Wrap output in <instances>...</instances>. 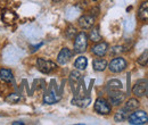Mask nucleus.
Returning <instances> with one entry per match:
<instances>
[{
    "mask_svg": "<svg viewBox=\"0 0 148 125\" xmlns=\"http://www.w3.org/2000/svg\"><path fill=\"white\" fill-rule=\"evenodd\" d=\"M88 47V36L84 32H80L74 39V50L77 54H82Z\"/></svg>",
    "mask_w": 148,
    "mask_h": 125,
    "instance_id": "1",
    "label": "nucleus"
},
{
    "mask_svg": "<svg viewBox=\"0 0 148 125\" xmlns=\"http://www.w3.org/2000/svg\"><path fill=\"white\" fill-rule=\"evenodd\" d=\"M129 123L132 125H143L148 123V115L144 110L134 111L128 117Z\"/></svg>",
    "mask_w": 148,
    "mask_h": 125,
    "instance_id": "2",
    "label": "nucleus"
},
{
    "mask_svg": "<svg viewBox=\"0 0 148 125\" xmlns=\"http://www.w3.org/2000/svg\"><path fill=\"white\" fill-rule=\"evenodd\" d=\"M37 67L41 73L49 74V73H51L57 68V65L51 60H47V59H43V58H38Z\"/></svg>",
    "mask_w": 148,
    "mask_h": 125,
    "instance_id": "3",
    "label": "nucleus"
},
{
    "mask_svg": "<svg viewBox=\"0 0 148 125\" xmlns=\"http://www.w3.org/2000/svg\"><path fill=\"white\" fill-rule=\"evenodd\" d=\"M111 105L105 100L104 98H98L95 102V111H97L100 115H108L111 113Z\"/></svg>",
    "mask_w": 148,
    "mask_h": 125,
    "instance_id": "4",
    "label": "nucleus"
},
{
    "mask_svg": "<svg viewBox=\"0 0 148 125\" xmlns=\"http://www.w3.org/2000/svg\"><path fill=\"white\" fill-rule=\"evenodd\" d=\"M125 67H127V61L121 57L114 58L110 63V65H108L110 71L113 72V73H120V72L123 71Z\"/></svg>",
    "mask_w": 148,
    "mask_h": 125,
    "instance_id": "5",
    "label": "nucleus"
},
{
    "mask_svg": "<svg viewBox=\"0 0 148 125\" xmlns=\"http://www.w3.org/2000/svg\"><path fill=\"white\" fill-rule=\"evenodd\" d=\"M148 92V81L146 80H140L138 81L134 87H133V93L137 97H143L145 94H147Z\"/></svg>",
    "mask_w": 148,
    "mask_h": 125,
    "instance_id": "6",
    "label": "nucleus"
},
{
    "mask_svg": "<svg viewBox=\"0 0 148 125\" xmlns=\"http://www.w3.org/2000/svg\"><path fill=\"white\" fill-rule=\"evenodd\" d=\"M95 19H96V17L92 16V15H90V14L83 15V16H81V17L79 18V25L83 30L91 29L93 26V24H95Z\"/></svg>",
    "mask_w": 148,
    "mask_h": 125,
    "instance_id": "7",
    "label": "nucleus"
},
{
    "mask_svg": "<svg viewBox=\"0 0 148 125\" xmlns=\"http://www.w3.org/2000/svg\"><path fill=\"white\" fill-rule=\"evenodd\" d=\"M1 19L5 24L7 25H13L16 19H17V14L13 10H9V9H6L2 12V15H1Z\"/></svg>",
    "mask_w": 148,
    "mask_h": 125,
    "instance_id": "8",
    "label": "nucleus"
},
{
    "mask_svg": "<svg viewBox=\"0 0 148 125\" xmlns=\"http://www.w3.org/2000/svg\"><path fill=\"white\" fill-rule=\"evenodd\" d=\"M72 51L69 49V48H63L59 54H58V57H57V61L59 65H65L70 61V59L72 58Z\"/></svg>",
    "mask_w": 148,
    "mask_h": 125,
    "instance_id": "9",
    "label": "nucleus"
},
{
    "mask_svg": "<svg viewBox=\"0 0 148 125\" xmlns=\"http://www.w3.org/2000/svg\"><path fill=\"white\" fill-rule=\"evenodd\" d=\"M123 100H124V94L122 92H120V90L110 91V101L112 105L119 106L120 104H122Z\"/></svg>",
    "mask_w": 148,
    "mask_h": 125,
    "instance_id": "10",
    "label": "nucleus"
},
{
    "mask_svg": "<svg viewBox=\"0 0 148 125\" xmlns=\"http://www.w3.org/2000/svg\"><path fill=\"white\" fill-rule=\"evenodd\" d=\"M107 49H108V44L106 42H98L96 46L92 47V54H95L98 57H103L104 55L107 53Z\"/></svg>",
    "mask_w": 148,
    "mask_h": 125,
    "instance_id": "11",
    "label": "nucleus"
},
{
    "mask_svg": "<svg viewBox=\"0 0 148 125\" xmlns=\"http://www.w3.org/2000/svg\"><path fill=\"white\" fill-rule=\"evenodd\" d=\"M138 17L143 22H148V1L141 2L139 9H138Z\"/></svg>",
    "mask_w": 148,
    "mask_h": 125,
    "instance_id": "12",
    "label": "nucleus"
},
{
    "mask_svg": "<svg viewBox=\"0 0 148 125\" xmlns=\"http://www.w3.org/2000/svg\"><path fill=\"white\" fill-rule=\"evenodd\" d=\"M59 99H60V97L57 96V93H56L54 90H50V91H49L48 93H46L45 97H43V101H45V104H48V105H53V104H55V102H57Z\"/></svg>",
    "mask_w": 148,
    "mask_h": 125,
    "instance_id": "13",
    "label": "nucleus"
},
{
    "mask_svg": "<svg viewBox=\"0 0 148 125\" xmlns=\"http://www.w3.org/2000/svg\"><path fill=\"white\" fill-rule=\"evenodd\" d=\"M138 107H139V101H138V99L131 98V99H129V100L125 102V106H124L123 109H124L127 113H130V111H134Z\"/></svg>",
    "mask_w": 148,
    "mask_h": 125,
    "instance_id": "14",
    "label": "nucleus"
},
{
    "mask_svg": "<svg viewBox=\"0 0 148 125\" xmlns=\"http://www.w3.org/2000/svg\"><path fill=\"white\" fill-rule=\"evenodd\" d=\"M92 66H93V70L97 72H103L106 70L107 67V61L105 59H100V58H97L95 59L92 63Z\"/></svg>",
    "mask_w": 148,
    "mask_h": 125,
    "instance_id": "15",
    "label": "nucleus"
},
{
    "mask_svg": "<svg viewBox=\"0 0 148 125\" xmlns=\"http://www.w3.org/2000/svg\"><path fill=\"white\" fill-rule=\"evenodd\" d=\"M87 65H88V59H87L84 56H80V57H77L76 60L74 61V66H75V68L79 70V71H83V70H86Z\"/></svg>",
    "mask_w": 148,
    "mask_h": 125,
    "instance_id": "16",
    "label": "nucleus"
},
{
    "mask_svg": "<svg viewBox=\"0 0 148 125\" xmlns=\"http://www.w3.org/2000/svg\"><path fill=\"white\" fill-rule=\"evenodd\" d=\"M0 79L6 82V83H10L13 80H14V76H13V73L10 70H6V68H1L0 70Z\"/></svg>",
    "mask_w": 148,
    "mask_h": 125,
    "instance_id": "17",
    "label": "nucleus"
},
{
    "mask_svg": "<svg viewBox=\"0 0 148 125\" xmlns=\"http://www.w3.org/2000/svg\"><path fill=\"white\" fill-rule=\"evenodd\" d=\"M122 89V83L119 80H111L107 83V90L108 91H116Z\"/></svg>",
    "mask_w": 148,
    "mask_h": 125,
    "instance_id": "18",
    "label": "nucleus"
},
{
    "mask_svg": "<svg viewBox=\"0 0 148 125\" xmlns=\"http://www.w3.org/2000/svg\"><path fill=\"white\" fill-rule=\"evenodd\" d=\"M89 39H90L92 42H99V41L101 40V36H100V33H99L98 27H95V29H92V30L90 31V33H89Z\"/></svg>",
    "mask_w": 148,
    "mask_h": 125,
    "instance_id": "19",
    "label": "nucleus"
},
{
    "mask_svg": "<svg viewBox=\"0 0 148 125\" xmlns=\"http://www.w3.org/2000/svg\"><path fill=\"white\" fill-rule=\"evenodd\" d=\"M91 99L90 98H83V99H73L72 100V104L75 106H79V107H87L89 104H90Z\"/></svg>",
    "mask_w": 148,
    "mask_h": 125,
    "instance_id": "20",
    "label": "nucleus"
},
{
    "mask_svg": "<svg viewBox=\"0 0 148 125\" xmlns=\"http://www.w3.org/2000/svg\"><path fill=\"white\" fill-rule=\"evenodd\" d=\"M127 118H128V115H127V111H125L124 109L117 111L116 115L114 116V120H115V122H117V123H121V122L125 121Z\"/></svg>",
    "mask_w": 148,
    "mask_h": 125,
    "instance_id": "21",
    "label": "nucleus"
},
{
    "mask_svg": "<svg viewBox=\"0 0 148 125\" xmlns=\"http://www.w3.org/2000/svg\"><path fill=\"white\" fill-rule=\"evenodd\" d=\"M21 96H18L17 93H12V94H9L8 97H6V101L7 102H9V104H17L21 101Z\"/></svg>",
    "mask_w": 148,
    "mask_h": 125,
    "instance_id": "22",
    "label": "nucleus"
},
{
    "mask_svg": "<svg viewBox=\"0 0 148 125\" xmlns=\"http://www.w3.org/2000/svg\"><path fill=\"white\" fill-rule=\"evenodd\" d=\"M138 64L140 66H148V49L138 58Z\"/></svg>",
    "mask_w": 148,
    "mask_h": 125,
    "instance_id": "23",
    "label": "nucleus"
},
{
    "mask_svg": "<svg viewBox=\"0 0 148 125\" xmlns=\"http://www.w3.org/2000/svg\"><path fill=\"white\" fill-rule=\"evenodd\" d=\"M66 36L69 38V39H73L74 36H76V30H75V27L74 26H69L67 29H66Z\"/></svg>",
    "mask_w": 148,
    "mask_h": 125,
    "instance_id": "24",
    "label": "nucleus"
},
{
    "mask_svg": "<svg viewBox=\"0 0 148 125\" xmlns=\"http://www.w3.org/2000/svg\"><path fill=\"white\" fill-rule=\"evenodd\" d=\"M80 77H81V75H80V73L76 71H74L71 73V80H74V81H77V80H80Z\"/></svg>",
    "mask_w": 148,
    "mask_h": 125,
    "instance_id": "25",
    "label": "nucleus"
},
{
    "mask_svg": "<svg viewBox=\"0 0 148 125\" xmlns=\"http://www.w3.org/2000/svg\"><path fill=\"white\" fill-rule=\"evenodd\" d=\"M121 53H123V47H121V46L114 47L112 50V54H121Z\"/></svg>",
    "mask_w": 148,
    "mask_h": 125,
    "instance_id": "26",
    "label": "nucleus"
},
{
    "mask_svg": "<svg viewBox=\"0 0 148 125\" xmlns=\"http://www.w3.org/2000/svg\"><path fill=\"white\" fill-rule=\"evenodd\" d=\"M23 124H24L23 122H14L13 123V125H23Z\"/></svg>",
    "mask_w": 148,
    "mask_h": 125,
    "instance_id": "27",
    "label": "nucleus"
},
{
    "mask_svg": "<svg viewBox=\"0 0 148 125\" xmlns=\"http://www.w3.org/2000/svg\"><path fill=\"white\" fill-rule=\"evenodd\" d=\"M54 2H59V1H62V0H53Z\"/></svg>",
    "mask_w": 148,
    "mask_h": 125,
    "instance_id": "28",
    "label": "nucleus"
},
{
    "mask_svg": "<svg viewBox=\"0 0 148 125\" xmlns=\"http://www.w3.org/2000/svg\"><path fill=\"white\" fill-rule=\"evenodd\" d=\"M92 1H98V0H92Z\"/></svg>",
    "mask_w": 148,
    "mask_h": 125,
    "instance_id": "29",
    "label": "nucleus"
}]
</instances>
